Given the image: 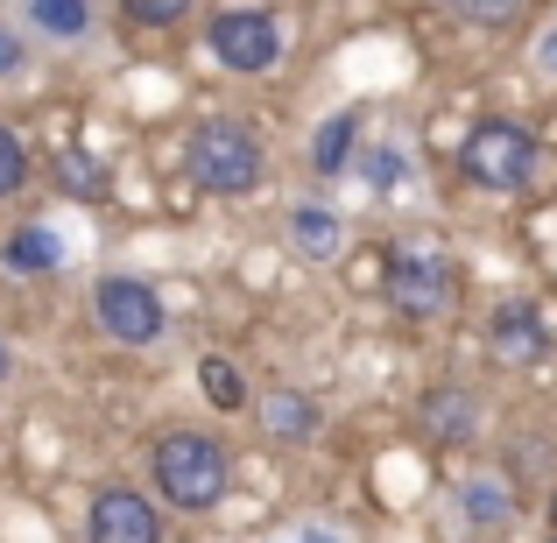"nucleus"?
Segmentation results:
<instances>
[{
	"mask_svg": "<svg viewBox=\"0 0 557 543\" xmlns=\"http://www.w3.org/2000/svg\"><path fill=\"white\" fill-rule=\"evenodd\" d=\"M487 354L502 360V367H536L550 354V325H544V311H536L530 297H508L502 311H494V325H487Z\"/></svg>",
	"mask_w": 557,
	"mask_h": 543,
	"instance_id": "obj_8",
	"label": "nucleus"
},
{
	"mask_svg": "<svg viewBox=\"0 0 557 543\" xmlns=\"http://www.w3.org/2000/svg\"><path fill=\"white\" fill-rule=\"evenodd\" d=\"M22 184H28V141L14 135L8 121H0V205L22 198Z\"/></svg>",
	"mask_w": 557,
	"mask_h": 543,
	"instance_id": "obj_18",
	"label": "nucleus"
},
{
	"mask_svg": "<svg viewBox=\"0 0 557 543\" xmlns=\"http://www.w3.org/2000/svg\"><path fill=\"white\" fill-rule=\"evenodd\" d=\"M544 543H557V530H550V536H544Z\"/></svg>",
	"mask_w": 557,
	"mask_h": 543,
	"instance_id": "obj_26",
	"label": "nucleus"
},
{
	"mask_svg": "<svg viewBox=\"0 0 557 543\" xmlns=\"http://www.w3.org/2000/svg\"><path fill=\"white\" fill-rule=\"evenodd\" d=\"M536 71H544V78H557V28H550L544 42H536Z\"/></svg>",
	"mask_w": 557,
	"mask_h": 543,
	"instance_id": "obj_24",
	"label": "nucleus"
},
{
	"mask_svg": "<svg viewBox=\"0 0 557 543\" xmlns=\"http://www.w3.org/2000/svg\"><path fill=\"white\" fill-rule=\"evenodd\" d=\"M28 22L50 42H78L85 28H92V8H85V0H28Z\"/></svg>",
	"mask_w": 557,
	"mask_h": 543,
	"instance_id": "obj_16",
	"label": "nucleus"
},
{
	"mask_svg": "<svg viewBox=\"0 0 557 543\" xmlns=\"http://www.w3.org/2000/svg\"><path fill=\"white\" fill-rule=\"evenodd\" d=\"M205 50H212L226 71H240V78H261V71L283 64V14H269V8H226V14L205 22Z\"/></svg>",
	"mask_w": 557,
	"mask_h": 543,
	"instance_id": "obj_6",
	"label": "nucleus"
},
{
	"mask_svg": "<svg viewBox=\"0 0 557 543\" xmlns=\"http://www.w3.org/2000/svg\"><path fill=\"white\" fill-rule=\"evenodd\" d=\"M149 473H156V494L177 516H212L233 494V452L212 431H163L149 445Z\"/></svg>",
	"mask_w": 557,
	"mask_h": 543,
	"instance_id": "obj_1",
	"label": "nucleus"
},
{
	"mask_svg": "<svg viewBox=\"0 0 557 543\" xmlns=\"http://www.w3.org/2000/svg\"><path fill=\"white\" fill-rule=\"evenodd\" d=\"M557 480V445L550 437H516L508 445V488H544Z\"/></svg>",
	"mask_w": 557,
	"mask_h": 543,
	"instance_id": "obj_15",
	"label": "nucleus"
},
{
	"mask_svg": "<svg viewBox=\"0 0 557 543\" xmlns=\"http://www.w3.org/2000/svg\"><path fill=\"white\" fill-rule=\"evenodd\" d=\"M381 289H388L395 318H409V325H437V318H451L466 304V275L445 240H395Z\"/></svg>",
	"mask_w": 557,
	"mask_h": 543,
	"instance_id": "obj_3",
	"label": "nucleus"
},
{
	"mask_svg": "<svg viewBox=\"0 0 557 543\" xmlns=\"http://www.w3.org/2000/svg\"><path fill=\"white\" fill-rule=\"evenodd\" d=\"M459 508H466V530H508V522H516V488L480 473V480H466Z\"/></svg>",
	"mask_w": 557,
	"mask_h": 543,
	"instance_id": "obj_13",
	"label": "nucleus"
},
{
	"mask_svg": "<svg viewBox=\"0 0 557 543\" xmlns=\"http://www.w3.org/2000/svg\"><path fill=\"white\" fill-rule=\"evenodd\" d=\"M354 141H360V121H354V113L318 121L311 127V170H318V177H339V170L354 163Z\"/></svg>",
	"mask_w": 557,
	"mask_h": 543,
	"instance_id": "obj_14",
	"label": "nucleus"
},
{
	"mask_svg": "<svg viewBox=\"0 0 557 543\" xmlns=\"http://www.w3.org/2000/svg\"><path fill=\"white\" fill-rule=\"evenodd\" d=\"M0 269H14V275H50V269H64V240H57L42 219H28V226H14L8 240H0Z\"/></svg>",
	"mask_w": 557,
	"mask_h": 543,
	"instance_id": "obj_12",
	"label": "nucleus"
},
{
	"mask_svg": "<svg viewBox=\"0 0 557 543\" xmlns=\"http://www.w3.org/2000/svg\"><path fill=\"white\" fill-rule=\"evenodd\" d=\"M198 388H205V403H212V409H247V381H240V367H233L226 354L198 360Z\"/></svg>",
	"mask_w": 557,
	"mask_h": 543,
	"instance_id": "obj_17",
	"label": "nucleus"
},
{
	"mask_svg": "<svg viewBox=\"0 0 557 543\" xmlns=\"http://www.w3.org/2000/svg\"><path fill=\"white\" fill-rule=\"evenodd\" d=\"M184 177L198 184L205 198H247V190H261V177H269V149H261V135L247 121L212 113V121H198L190 141H184Z\"/></svg>",
	"mask_w": 557,
	"mask_h": 543,
	"instance_id": "obj_2",
	"label": "nucleus"
},
{
	"mask_svg": "<svg viewBox=\"0 0 557 543\" xmlns=\"http://www.w3.org/2000/svg\"><path fill=\"white\" fill-rule=\"evenodd\" d=\"M57 177H64L71 198H107V170H99L92 156H64V163H57Z\"/></svg>",
	"mask_w": 557,
	"mask_h": 543,
	"instance_id": "obj_20",
	"label": "nucleus"
},
{
	"mask_svg": "<svg viewBox=\"0 0 557 543\" xmlns=\"http://www.w3.org/2000/svg\"><path fill=\"white\" fill-rule=\"evenodd\" d=\"M8 71H22V36H8V28H0V78H8Z\"/></svg>",
	"mask_w": 557,
	"mask_h": 543,
	"instance_id": "obj_23",
	"label": "nucleus"
},
{
	"mask_svg": "<svg viewBox=\"0 0 557 543\" xmlns=\"http://www.w3.org/2000/svg\"><path fill=\"white\" fill-rule=\"evenodd\" d=\"M8 381H14V346L0 340V388H8Z\"/></svg>",
	"mask_w": 557,
	"mask_h": 543,
	"instance_id": "obj_25",
	"label": "nucleus"
},
{
	"mask_svg": "<svg viewBox=\"0 0 557 543\" xmlns=\"http://www.w3.org/2000/svg\"><path fill=\"white\" fill-rule=\"evenodd\" d=\"M536 163H544V149H536V135L522 121H480L473 135L459 141V170H466V184H480V190H530Z\"/></svg>",
	"mask_w": 557,
	"mask_h": 543,
	"instance_id": "obj_4",
	"label": "nucleus"
},
{
	"mask_svg": "<svg viewBox=\"0 0 557 543\" xmlns=\"http://www.w3.org/2000/svg\"><path fill=\"white\" fill-rule=\"evenodd\" d=\"M261 431L283 437V445H311V437L325 431V409H318L304 388H269L261 395Z\"/></svg>",
	"mask_w": 557,
	"mask_h": 543,
	"instance_id": "obj_10",
	"label": "nucleus"
},
{
	"mask_svg": "<svg viewBox=\"0 0 557 543\" xmlns=\"http://www.w3.org/2000/svg\"><path fill=\"white\" fill-rule=\"evenodd\" d=\"M92 325L107 332L113 346H156L170 332V304H163V289L141 283V275H99Z\"/></svg>",
	"mask_w": 557,
	"mask_h": 543,
	"instance_id": "obj_5",
	"label": "nucleus"
},
{
	"mask_svg": "<svg viewBox=\"0 0 557 543\" xmlns=\"http://www.w3.org/2000/svg\"><path fill=\"white\" fill-rule=\"evenodd\" d=\"M85 543H163V508L141 488H99L85 502Z\"/></svg>",
	"mask_w": 557,
	"mask_h": 543,
	"instance_id": "obj_7",
	"label": "nucleus"
},
{
	"mask_svg": "<svg viewBox=\"0 0 557 543\" xmlns=\"http://www.w3.org/2000/svg\"><path fill=\"white\" fill-rule=\"evenodd\" d=\"M522 8H530V0H459V22L466 28H516Z\"/></svg>",
	"mask_w": 557,
	"mask_h": 543,
	"instance_id": "obj_19",
	"label": "nucleus"
},
{
	"mask_svg": "<svg viewBox=\"0 0 557 543\" xmlns=\"http://www.w3.org/2000/svg\"><path fill=\"white\" fill-rule=\"evenodd\" d=\"M289 247H297L304 261H339L346 255V219L332 212V205H297V212H289Z\"/></svg>",
	"mask_w": 557,
	"mask_h": 543,
	"instance_id": "obj_11",
	"label": "nucleus"
},
{
	"mask_svg": "<svg viewBox=\"0 0 557 543\" xmlns=\"http://www.w3.org/2000/svg\"><path fill=\"white\" fill-rule=\"evenodd\" d=\"M368 177L374 184H395V177H403V156H395V149H374L368 156Z\"/></svg>",
	"mask_w": 557,
	"mask_h": 543,
	"instance_id": "obj_22",
	"label": "nucleus"
},
{
	"mask_svg": "<svg viewBox=\"0 0 557 543\" xmlns=\"http://www.w3.org/2000/svg\"><path fill=\"white\" fill-rule=\"evenodd\" d=\"M121 14L135 28H177L184 14H190V0H121Z\"/></svg>",
	"mask_w": 557,
	"mask_h": 543,
	"instance_id": "obj_21",
	"label": "nucleus"
},
{
	"mask_svg": "<svg viewBox=\"0 0 557 543\" xmlns=\"http://www.w3.org/2000/svg\"><path fill=\"white\" fill-rule=\"evenodd\" d=\"M480 395L473 388H459V381H445V388H431L423 395V431H431V445L437 452H451V445H473L480 437Z\"/></svg>",
	"mask_w": 557,
	"mask_h": 543,
	"instance_id": "obj_9",
	"label": "nucleus"
}]
</instances>
